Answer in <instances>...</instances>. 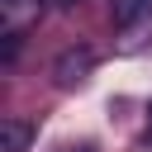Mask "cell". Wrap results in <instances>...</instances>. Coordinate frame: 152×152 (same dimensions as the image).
Masks as SVG:
<instances>
[{
    "label": "cell",
    "instance_id": "6",
    "mask_svg": "<svg viewBox=\"0 0 152 152\" xmlns=\"http://www.w3.org/2000/svg\"><path fill=\"white\" fill-rule=\"evenodd\" d=\"M52 5H57V10H71V5H81V0H52Z\"/></svg>",
    "mask_w": 152,
    "mask_h": 152
},
{
    "label": "cell",
    "instance_id": "8",
    "mask_svg": "<svg viewBox=\"0 0 152 152\" xmlns=\"http://www.w3.org/2000/svg\"><path fill=\"white\" fill-rule=\"evenodd\" d=\"M86 152H90V147H86Z\"/></svg>",
    "mask_w": 152,
    "mask_h": 152
},
{
    "label": "cell",
    "instance_id": "4",
    "mask_svg": "<svg viewBox=\"0 0 152 152\" xmlns=\"http://www.w3.org/2000/svg\"><path fill=\"white\" fill-rule=\"evenodd\" d=\"M43 10V0H0V14H5V28H24L33 14Z\"/></svg>",
    "mask_w": 152,
    "mask_h": 152
},
{
    "label": "cell",
    "instance_id": "7",
    "mask_svg": "<svg viewBox=\"0 0 152 152\" xmlns=\"http://www.w3.org/2000/svg\"><path fill=\"white\" fill-rule=\"evenodd\" d=\"M147 124H152V104H147Z\"/></svg>",
    "mask_w": 152,
    "mask_h": 152
},
{
    "label": "cell",
    "instance_id": "2",
    "mask_svg": "<svg viewBox=\"0 0 152 152\" xmlns=\"http://www.w3.org/2000/svg\"><path fill=\"white\" fill-rule=\"evenodd\" d=\"M90 66H95V52H90V48H66V52L57 57L52 76H57L62 90H71V86H81V81L90 76Z\"/></svg>",
    "mask_w": 152,
    "mask_h": 152
},
{
    "label": "cell",
    "instance_id": "1",
    "mask_svg": "<svg viewBox=\"0 0 152 152\" xmlns=\"http://www.w3.org/2000/svg\"><path fill=\"white\" fill-rule=\"evenodd\" d=\"M109 19H114V33L124 38V48H142L152 38V0H114Z\"/></svg>",
    "mask_w": 152,
    "mask_h": 152
},
{
    "label": "cell",
    "instance_id": "3",
    "mask_svg": "<svg viewBox=\"0 0 152 152\" xmlns=\"http://www.w3.org/2000/svg\"><path fill=\"white\" fill-rule=\"evenodd\" d=\"M33 119H19V114H10L5 124H0V152H28V142H33Z\"/></svg>",
    "mask_w": 152,
    "mask_h": 152
},
{
    "label": "cell",
    "instance_id": "5",
    "mask_svg": "<svg viewBox=\"0 0 152 152\" xmlns=\"http://www.w3.org/2000/svg\"><path fill=\"white\" fill-rule=\"evenodd\" d=\"M19 52H24V28H5V48H0V62H5V66H14V62H19Z\"/></svg>",
    "mask_w": 152,
    "mask_h": 152
}]
</instances>
